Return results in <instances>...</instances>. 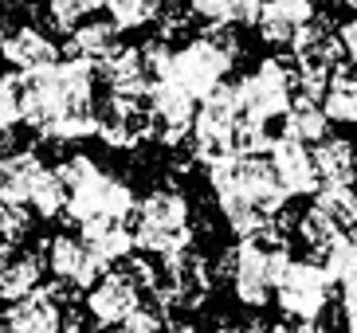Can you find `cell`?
Returning <instances> with one entry per match:
<instances>
[{"label": "cell", "instance_id": "cell-1", "mask_svg": "<svg viewBox=\"0 0 357 333\" xmlns=\"http://www.w3.org/2000/svg\"><path fill=\"white\" fill-rule=\"evenodd\" d=\"M95 63L67 59L47 71L20 75V114L47 141L98 137Z\"/></svg>", "mask_w": 357, "mask_h": 333}, {"label": "cell", "instance_id": "cell-2", "mask_svg": "<svg viewBox=\"0 0 357 333\" xmlns=\"http://www.w3.org/2000/svg\"><path fill=\"white\" fill-rule=\"evenodd\" d=\"M216 208L240 240H255L287 212V188L279 185L271 157H236L208 169Z\"/></svg>", "mask_w": 357, "mask_h": 333}, {"label": "cell", "instance_id": "cell-3", "mask_svg": "<svg viewBox=\"0 0 357 333\" xmlns=\"http://www.w3.org/2000/svg\"><path fill=\"white\" fill-rule=\"evenodd\" d=\"M130 224H134V243L142 255L169 259V255H181V251L197 247L189 196L173 180L149 188L146 196L137 200V212Z\"/></svg>", "mask_w": 357, "mask_h": 333}, {"label": "cell", "instance_id": "cell-4", "mask_svg": "<svg viewBox=\"0 0 357 333\" xmlns=\"http://www.w3.org/2000/svg\"><path fill=\"white\" fill-rule=\"evenodd\" d=\"M240 59V40L236 31L224 28H204L197 40L173 52V67H169V83H177L181 91H189L197 102H204L220 83H228L231 63Z\"/></svg>", "mask_w": 357, "mask_h": 333}, {"label": "cell", "instance_id": "cell-5", "mask_svg": "<svg viewBox=\"0 0 357 333\" xmlns=\"http://www.w3.org/2000/svg\"><path fill=\"white\" fill-rule=\"evenodd\" d=\"M236 83L243 94V114L267 125L291 110L298 94V71H294V59H263L252 75H243Z\"/></svg>", "mask_w": 357, "mask_h": 333}, {"label": "cell", "instance_id": "cell-6", "mask_svg": "<svg viewBox=\"0 0 357 333\" xmlns=\"http://www.w3.org/2000/svg\"><path fill=\"white\" fill-rule=\"evenodd\" d=\"M212 282H216L212 263L204 259L197 247H189V251H181V255L161 259V286L149 294V302H158L161 310H169V313L200 310L204 298L212 294Z\"/></svg>", "mask_w": 357, "mask_h": 333}, {"label": "cell", "instance_id": "cell-7", "mask_svg": "<svg viewBox=\"0 0 357 333\" xmlns=\"http://www.w3.org/2000/svg\"><path fill=\"white\" fill-rule=\"evenodd\" d=\"M334 274L314 259H294L287 267L283 282L275 286V302L291 322H318L322 313H330V298H334Z\"/></svg>", "mask_w": 357, "mask_h": 333}, {"label": "cell", "instance_id": "cell-8", "mask_svg": "<svg viewBox=\"0 0 357 333\" xmlns=\"http://www.w3.org/2000/svg\"><path fill=\"white\" fill-rule=\"evenodd\" d=\"M137 212V196L134 188L126 185V180L110 177V173H102L98 169L91 180H83V185L75 188L71 196H67V212L63 216L71 219V224H91V219H134Z\"/></svg>", "mask_w": 357, "mask_h": 333}, {"label": "cell", "instance_id": "cell-9", "mask_svg": "<svg viewBox=\"0 0 357 333\" xmlns=\"http://www.w3.org/2000/svg\"><path fill=\"white\" fill-rule=\"evenodd\" d=\"M149 114H153V125H158V137L161 146L177 149L192 137V122H197V98L189 91H181L177 83H153L149 86Z\"/></svg>", "mask_w": 357, "mask_h": 333}, {"label": "cell", "instance_id": "cell-10", "mask_svg": "<svg viewBox=\"0 0 357 333\" xmlns=\"http://www.w3.org/2000/svg\"><path fill=\"white\" fill-rule=\"evenodd\" d=\"M40 251H43V259H47V271L59 282L75 286V291H91L106 274V263L79 235H52V240L40 243Z\"/></svg>", "mask_w": 357, "mask_h": 333}, {"label": "cell", "instance_id": "cell-11", "mask_svg": "<svg viewBox=\"0 0 357 333\" xmlns=\"http://www.w3.org/2000/svg\"><path fill=\"white\" fill-rule=\"evenodd\" d=\"M98 137L110 149H137L142 141H153L158 125L149 114V102H122L106 94V106H98Z\"/></svg>", "mask_w": 357, "mask_h": 333}, {"label": "cell", "instance_id": "cell-12", "mask_svg": "<svg viewBox=\"0 0 357 333\" xmlns=\"http://www.w3.org/2000/svg\"><path fill=\"white\" fill-rule=\"evenodd\" d=\"M95 71H98V79L106 83L110 98H122V102H146L149 98L153 79H149V71H146L142 47L122 43V47H114L102 63H95Z\"/></svg>", "mask_w": 357, "mask_h": 333}, {"label": "cell", "instance_id": "cell-13", "mask_svg": "<svg viewBox=\"0 0 357 333\" xmlns=\"http://www.w3.org/2000/svg\"><path fill=\"white\" fill-rule=\"evenodd\" d=\"M137 306H142V291H137L122 271H106L102 279L86 291V313H91L102 330L126 325Z\"/></svg>", "mask_w": 357, "mask_h": 333}, {"label": "cell", "instance_id": "cell-14", "mask_svg": "<svg viewBox=\"0 0 357 333\" xmlns=\"http://www.w3.org/2000/svg\"><path fill=\"white\" fill-rule=\"evenodd\" d=\"M0 59L8 63L16 75H36L59 63V43L47 31L32 28V24H20V28L8 31V40L0 47Z\"/></svg>", "mask_w": 357, "mask_h": 333}, {"label": "cell", "instance_id": "cell-15", "mask_svg": "<svg viewBox=\"0 0 357 333\" xmlns=\"http://www.w3.org/2000/svg\"><path fill=\"white\" fill-rule=\"evenodd\" d=\"M271 169L279 185L287 188V196H310L322 188L318 180V169H314V149L310 146H298L291 137H279L271 149Z\"/></svg>", "mask_w": 357, "mask_h": 333}, {"label": "cell", "instance_id": "cell-16", "mask_svg": "<svg viewBox=\"0 0 357 333\" xmlns=\"http://www.w3.org/2000/svg\"><path fill=\"white\" fill-rule=\"evenodd\" d=\"M63 313H67L63 306L40 286L36 294L4 306L0 325H4V333H59L63 330Z\"/></svg>", "mask_w": 357, "mask_h": 333}, {"label": "cell", "instance_id": "cell-17", "mask_svg": "<svg viewBox=\"0 0 357 333\" xmlns=\"http://www.w3.org/2000/svg\"><path fill=\"white\" fill-rule=\"evenodd\" d=\"M314 16H318L314 0H267L255 31H259V40L267 47H291L294 36L314 20Z\"/></svg>", "mask_w": 357, "mask_h": 333}, {"label": "cell", "instance_id": "cell-18", "mask_svg": "<svg viewBox=\"0 0 357 333\" xmlns=\"http://www.w3.org/2000/svg\"><path fill=\"white\" fill-rule=\"evenodd\" d=\"M43 161L32 149H12L0 157V204H32V192L43 177Z\"/></svg>", "mask_w": 357, "mask_h": 333}, {"label": "cell", "instance_id": "cell-19", "mask_svg": "<svg viewBox=\"0 0 357 333\" xmlns=\"http://www.w3.org/2000/svg\"><path fill=\"white\" fill-rule=\"evenodd\" d=\"M79 240L95 251L106 267H110V263H126L130 255L137 251L134 224H130V219H106V216L102 219H91V224L79 228Z\"/></svg>", "mask_w": 357, "mask_h": 333}, {"label": "cell", "instance_id": "cell-20", "mask_svg": "<svg viewBox=\"0 0 357 333\" xmlns=\"http://www.w3.org/2000/svg\"><path fill=\"white\" fill-rule=\"evenodd\" d=\"M43 251H12L8 263L0 267V302H20L28 294L40 291V279H43Z\"/></svg>", "mask_w": 357, "mask_h": 333}, {"label": "cell", "instance_id": "cell-21", "mask_svg": "<svg viewBox=\"0 0 357 333\" xmlns=\"http://www.w3.org/2000/svg\"><path fill=\"white\" fill-rule=\"evenodd\" d=\"M326 134H330V118H326L322 102L310 98V94H294L291 110L283 114V137L298 141V146H322Z\"/></svg>", "mask_w": 357, "mask_h": 333}, {"label": "cell", "instance_id": "cell-22", "mask_svg": "<svg viewBox=\"0 0 357 333\" xmlns=\"http://www.w3.org/2000/svg\"><path fill=\"white\" fill-rule=\"evenodd\" d=\"M114 47H122V43H118V28L110 20H86L63 43L67 59H83V63H102Z\"/></svg>", "mask_w": 357, "mask_h": 333}, {"label": "cell", "instance_id": "cell-23", "mask_svg": "<svg viewBox=\"0 0 357 333\" xmlns=\"http://www.w3.org/2000/svg\"><path fill=\"white\" fill-rule=\"evenodd\" d=\"M314 169L318 180L326 185H349L357 177V149L346 137H326L322 146H314Z\"/></svg>", "mask_w": 357, "mask_h": 333}, {"label": "cell", "instance_id": "cell-24", "mask_svg": "<svg viewBox=\"0 0 357 333\" xmlns=\"http://www.w3.org/2000/svg\"><path fill=\"white\" fill-rule=\"evenodd\" d=\"M322 110L334 125H357V67H337L322 91Z\"/></svg>", "mask_w": 357, "mask_h": 333}, {"label": "cell", "instance_id": "cell-25", "mask_svg": "<svg viewBox=\"0 0 357 333\" xmlns=\"http://www.w3.org/2000/svg\"><path fill=\"white\" fill-rule=\"evenodd\" d=\"M298 240L306 243V247H310V255H314V263H322L326 255H330V251L337 247V243L346 240V231L337 228L334 219H326L322 212L314 208V204H310V208L306 212H298Z\"/></svg>", "mask_w": 357, "mask_h": 333}, {"label": "cell", "instance_id": "cell-26", "mask_svg": "<svg viewBox=\"0 0 357 333\" xmlns=\"http://www.w3.org/2000/svg\"><path fill=\"white\" fill-rule=\"evenodd\" d=\"M314 208L322 212L326 219H334L346 235L357 228V192L349 185H326V188H318V192H314Z\"/></svg>", "mask_w": 357, "mask_h": 333}, {"label": "cell", "instance_id": "cell-27", "mask_svg": "<svg viewBox=\"0 0 357 333\" xmlns=\"http://www.w3.org/2000/svg\"><path fill=\"white\" fill-rule=\"evenodd\" d=\"M161 0H106V20L118 31H134L158 20Z\"/></svg>", "mask_w": 357, "mask_h": 333}, {"label": "cell", "instance_id": "cell-28", "mask_svg": "<svg viewBox=\"0 0 357 333\" xmlns=\"http://www.w3.org/2000/svg\"><path fill=\"white\" fill-rule=\"evenodd\" d=\"M98 8H106V0H47V28L67 31L83 28Z\"/></svg>", "mask_w": 357, "mask_h": 333}, {"label": "cell", "instance_id": "cell-29", "mask_svg": "<svg viewBox=\"0 0 357 333\" xmlns=\"http://www.w3.org/2000/svg\"><path fill=\"white\" fill-rule=\"evenodd\" d=\"M28 208L43 219H55V216L67 212V188H63V180L55 177V169H43V177H40V185H36Z\"/></svg>", "mask_w": 357, "mask_h": 333}, {"label": "cell", "instance_id": "cell-30", "mask_svg": "<svg viewBox=\"0 0 357 333\" xmlns=\"http://www.w3.org/2000/svg\"><path fill=\"white\" fill-rule=\"evenodd\" d=\"M28 231H32V208H24V204H0V243H16L28 240Z\"/></svg>", "mask_w": 357, "mask_h": 333}, {"label": "cell", "instance_id": "cell-31", "mask_svg": "<svg viewBox=\"0 0 357 333\" xmlns=\"http://www.w3.org/2000/svg\"><path fill=\"white\" fill-rule=\"evenodd\" d=\"M192 20H197V16H192L189 12V4H185V8H181L177 0H169V4H161V12H158V40L161 43H173V40H181V36H185V31L192 28Z\"/></svg>", "mask_w": 357, "mask_h": 333}, {"label": "cell", "instance_id": "cell-32", "mask_svg": "<svg viewBox=\"0 0 357 333\" xmlns=\"http://www.w3.org/2000/svg\"><path fill=\"white\" fill-rule=\"evenodd\" d=\"M24 122L20 114V75H0V130H8L12 134V125Z\"/></svg>", "mask_w": 357, "mask_h": 333}, {"label": "cell", "instance_id": "cell-33", "mask_svg": "<svg viewBox=\"0 0 357 333\" xmlns=\"http://www.w3.org/2000/svg\"><path fill=\"white\" fill-rule=\"evenodd\" d=\"M189 12L200 16L208 28H224V24H231V0H189Z\"/></svg>", "mask_w": 357, "mask_h": 333}, {"label": "cell", "instance_id": "cell-34", "mask_svg": "<svg viewBox=\"0 0 357 333\" xmlns=\"http://www.w3.org/2000/svg\"><path fill=\"white\" fill-rule=\"evenodd\" d=\"M342 330L346 333H357V271H349L342 279Z\"/></svg>", "mask_w": 357, "mask_h": 333}, {"label": "cell", "instance_id": "cell-35", "mask_svg": "<svg viewBox=\"0 0 357 333\" xmlns=\"http://www.w3.org/2000/svg\"><path fill=\"white\" fill-rule=\"evenodd\" d=\"M267 8V0H231V24H243V28H255Z\"/></svg>", "mask_w": 357, "mask_h": 333}, {"label": "cell", "instance_id": "cell-36", "mask_svg": "<svg viewBox=\"0 0 357 333\" xmlns=\"http://www.w3.org/2000/svg\"><path fill=\"white\" fill-rule=\"evenodd\" d=\"M337 40H342V47H346V55L357 63V16L354 20H346L342 28H337Z\"/></svg>", "mask_w": 357, "mask_h": 333}, {"label": "cell", "instance_id": "cell-37", "mask_svg": "<svg viewBox=\"0 0 357 333\" xmlns=\"http://www.w3.org/2000/svg\"><path fill=\"white\" fill-rule=\"evenodd\" d=\"M283 333H326L322 322H294V325H283Z\"/></svg>", "mask_w": 357, "mask_h": 333}, {"label": "cell", "instance_id": "cell-38", "mask_svg": "<svg viewBox=\"0 0 357 333\" xmlns=\"http://www.w3.org/2000/svg\"><path fill=\"white\" fill-rule=\"evenodd\" d=\"M240 333H283V325H263V322H252L248 330H240Z\"/></svg>", "mask_w": 357, "mask_h": 333}, {"label": "cell", "instance_id": "cell-39", "mask_svg": "<svg viewBox=\"0 0 357 333\" xmlns=\"http://www.w3.org/2000/svg\"><path fill=\"white\" fill-rule=\"evenodd\" d=\"M24 4H40V0H24Z\"/></svg>", "mask_w": 357, "mask_h": 333}, {"label": "cell", "instance_id": "cell-40", "mask_svg": "<svg viewBox=\"0 0 357 333\" xmlns=\"http://www.w3.org/2000/svg\"><path fill=\"white\" fill-rule=\"evenodd\" d=\"M216 333H231V330H216Z\"/></svg>", "mask_w": 357, "mask_h": 333}, {"label": "cell", "instance_id": "cell-41", "mask_svg": "<svg viewBox=\"0 0 357 333\" xmlns=\"http://www.w3.org/2000/svg\"><path fill=\"white\" fill-rule=\"evenodd\" d=\"M337 4H346V0H337Z\"/></svg>", "mask_w": 357, "mask_h": 333}, {"label": "cell", "instance_id": "cell-42", "mask_svg": "<svg viewBox=\"0 0 357 333\" xmlns=\"http://www.w3.org/2000/svg\"><path fill=\"white\" fill-rule=\"evenodd\" d=\"M0 333H4V325H0Z\"/></svg>", "mask_w": 357, "mask_h": 333}, {"label": "cell", "instance_id": "cell-43", "mask_svg": "<svg viewBox=\"0 0 357 333\" xmlns=\"http://www.w3.org/2000/svg\"><path fill=\"white\" fill-rule=\"evenodd\" d=\"M161 4H169V0H161Z\"/></svg>", "mask_w": 357, "mask_h": 333}, {"label": "cell", "instance_id": "cell-44", "mask_svg": "<svg viewBox=\"0 0 357 333\" xmlns=\"http://www.w3.org/2000/svg\"><path fill=\"white\" fill-rule=\"evenodd\" d=\"M0 4H4V0H0Z\"/></svg>", "mask_w": 357, "mask_h": 333}]
</instances>
